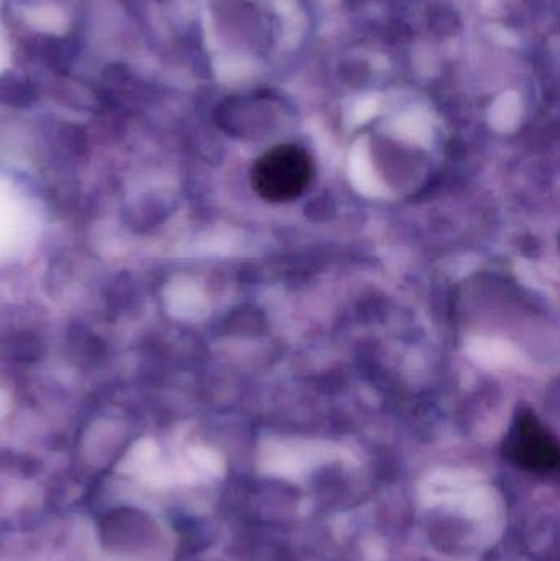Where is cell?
Here are the masks:
<instances>
[{
  "instance_id": "obj_5",
  "label": "cell",
  "mask_w": 560,
  "mask_h": 561,
  "mask_svg": "<svg viewBox=\"0 0 560 561\" xmlns=\"http://www.w3.org/2000/svg\"><path fill=\"white\" fill-rule=\"evenodd\" d=\"M137 299V289H135L130 278L118 276V278L111 284V287H108L107 302L111 304L112 309L117 310V312L130 310V306H135Z\"/></svg>"
},
{
  "instance_id": "obj_2",
  "label": "cell",
  "mask_w": 560,
  "mask_h": 561,
  "mask_svg": "<svg viewBox=\"0 0 560 561\" xmlns=\"http://www.w3.org/2000/svg\"><path fill=\"white\" fill-rule=\"evenodd\" d=\"M502 455L506 461L532 474H552L559 470L558 438L533 411L522 409L503 438Z\"/></svg>"
},
{
  "instance_id": "obj_1",
  "label": "cell",
  "mask_w": 560,
  "mask_h": 561,
  "mask_svg": "<svg viewBox=\"0 0 560 561\" xmlns=\"http://www.w3.org/2000/svg\"><path fill=\"white\" fill-rule=\"evenodd\" d=\"M315 178V161L298 145H276L253 163L250 183L266 203L285 204L301 197Z\"/></svg>"
},
{
  "instance_id": "obj_3",
  "label": "cell",
  "mask_w": 560,
  "mask_h": 561,
  "mask_svg": "<svg viewBox=\"0 0 560 561\" xmlns=\"http://www.w3.org/2000/svg\"><path fill=\"white\" fill-rule=\"evenodd\" d=\"M45 339L26 327H15L0 333V358L15 365H35L45 358Z\"/></svg>"
},
{
  "instance_id": "obj_4",
  "label": "cell",
  "mask_w": 560,
  "mask_h": 561,
  "mask_svg": "<svg viewBox=\"0 0 560 561\" xmlns=\"http://www.w3.org/2000/svg\"><path fill=\"white\" fill-rule=\"evenodd\" d=\"M66 348L71 362L81 366H98L107 356V345L84 325H72L66 333Z\"/></svg>"
}]
</instances>
